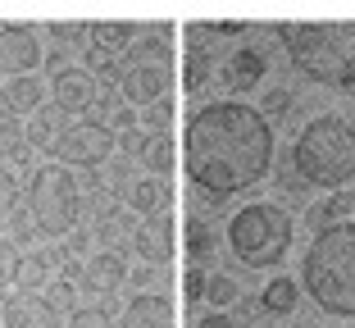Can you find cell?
I'll use <instances>...</instances> for the list:
<instances>
[{
	"label": "cell",
	"mask_w": 355,
	"mask_h": 328,
	"mask_svg": "<svg viewBox=\"0 0 355 328\" xmlns=\"http://www.w3.org/2000/svg\"><path fill=\"white\" fill-rule=\"evenodd\" d=\"M42 101H46V83L37 74L10 78V83H5V92H0V105L10 110V114H37V110H42Z\"/></svg>",
	"instance_id": "18"
},
{
	"label": "cell",
	"mask_w": 355,
	"mask_h": 328,
	"mask_svg": "<svg viewBox=\"0 0 355 328\" xmlns=\"http://www.w3.org/2000/svg\"><path fill=\"white\" fill-rule=\"evenodd\" d=\"M264 110H269L273 119H287V114H292V92H287V87L269 92V96H264Z\"/></svg>",
	"instance_id": "35"
},
{
	"label": "cell",
	"mask_w": 355,
	"mask_h": 328,
	"mask_svg": "<svg viewBox=\"0 0 355 328\" xmlns=\"http://www.w3.org/2000/svg\"><path fill=\"white\" fill-rule=\"evenodd\" d=\"M42 60V37L32 23H0V74L28 78Z\"/></svg>",
	"instance_id": "9"
},
{
	"label": "cell",
	"mask_w": 355,
	"mask_h": 328,
	"mask_svg": "<svg viewBox=\"0 0 355 328\" xmlns=\"http://www.w3.org/2000/svg\"><path fill=\"white\" fill-rule=\"evenodd\" d=\"M14 274H19V246L0 237V292H5V283H10Z\"/></svg>",
	"instance_id": "34"
},
{
	"label": "cell",
	"mask_w": 355,
	"mask_h": 328,
	"mask_svg": "<svg viewBox=\"0 0 355 328\" xmlns=\"http://www.w3.org/2000/svg\"><path fill=\"white\" fill-rule=\"evenodd\" d=\"M114 150V132L101 123V119H73V123L60 128V137L51 141L46 155L64 169H101Z\"/></svg>",
	"instance_id": "8"
},
{
	"label": "cell",
	"mask_w": 355,
	"mask_h": 328,
	"mask_svg": "<svg viewBox=\"0 0 355 328\" xmlns=\"http://www.w3.org/2000/svg\"><path fill=\"white\" fill-rule=\"evenodd\" d=\"M114 83L123 92V101H132V105H159L168 96V83H173V46H168L164 23L141 28V37L119 55Z\"/></svg>",
	"instance_id": "5"
},
{
	"label": "cell",
	"mask_w": 355,
	"mask_h": 328,
	"mask_svg": "<svg viewBox=\"0 0 355 328\" xmlns=\"http://www.w3.org/2000/svg\"><path fill=\"white\" fill-rule=\"evenodd\" d=\"M346 214H355V196L351 191H328L319 205H310V223L319 228V233H324V228H337Z\"/></svg>",
	"instance_id": "22"
},
{
	"label": "cell",
	"mask_w": 355,
	"mask_h": 328,
	"mask_svg": "<svg viewBox=\"0 0 355 328\" xmlns=\"http://www.w3.org/2000/svg\"><path fill=\"white\" fill-rule=\"evenodd\" d=\"M173 141L164 137V132H150V146H146V155H141V164H146L150 173H155V178H164L168 169H173Z\"/></svg>",
	"instance_id": "28"
},
{
	"label": "cell",
	"mask_w": 355,
	"mask_h": 328,
	"mask_svg": "<svg viewBox=\"0 0 355 328\" xmlns=\"http://www.w3.org/2000/svg\"><path fill=\"white\" fill-rule=\"evenodd\" d=\"M132 37H141V28L137 23H87V51H96V55H110L114 51H128L132 46Z\"/></svg>",
	"instance_id": "17"
},
{
	"label": "cell",
	"mask_w": 355,
	"mask_h": 328,
	"mask_svg": "<svg viewBox=\"0 0 355 328\" xmlns=\"http://www.w3.org/2000/svg\"><path fill=\"white\" fill-rule=\"evenodd\" d=\"M64 242H69V251H73V255H87V246H92V237H87L83 228H73V233L64 237Z\"/></svg>",
	"instance_id": "38"
},
{
	"label": "cell",
	"mask_w": 355,
	"mask_h": 328,
	"mask_svg": "<svg viewBox=\"0 0 355 328\" xmlns=\"http://www.w3.org/2000/svg\"><path fill=\"white\" fill-rule=\"evenodd\" d=\"M260 306H264V315H292L296 310V283L287 274H278V278H269V287L260 292Z\"/></svg>",
	"instance_id": "23"
},
{
	"label": "cell",
	"mask_w": 355,
	"mask_h": 328,
	"mask_svg": "<svg viewBox=\"0 0 355 328\" xmlns=\"http://www.w3.org/2000/svg\"><path fill=\"white\" fill-rule=\"evenodd\" d=\"M128 283V265L119 251H92L83 265V292H92V297H105L110 301V292H119V287Z\"/></svg>",
	"instance_id": "15"
},
{
	"label": "cell",
	"mask_w": 355,
	"mask_h": 328,
	"mask_svg": "<svg viewBox=\"0 0 355 328\" xmlns=\"http://www.w3.org/2000/svg\"><path fill=\"white\" fill-rule=\"evenodd\" d=\"M69 328H110V310L105 306H78L69 315Z\"/></svg>",
	"instance_id": "32"
},
{
	"label": "cell",
	"mask_w": 355,
	"mask_h": 328,
	"mask_svg": "<svg viewBox=\"0 0 355 328\" xmlns=\"http://www.w3.org/2000/svg\"><path fill=\"white\" fill-rule=\"evenodd\" d=\"M182 283H187V301H191V306H200V301H205V269H187Z\"/></svg>",
	"instance_id": "36"
},
{
	"label": "cell",
	"mask_w": 355,
	"mask_h": 328,
	"mask_svg": "<svg viewBox=\"0 0 355 328\" xmlns=\"http://www.w3.org/2000/svg\"><path fill=\"white\" fill-rule=\"evenodd\" d=\"M260 78H264V55L255 46H237L219 69V83L228 92H251V87H260Z\"/></svg>",
	"instance_id": "16"
},
{
	"label": "cell",
	"mask_w": 355,
	"mask_h": 328,
	"mask_svg": "<svg viewBox=\"0 0 355 328\" xmlns=\"http://www.w3.org/2000/svg\"><path fill=\"white\" fill-rule=\"evenodd\" d=\"M159 269L164 265H150V260H137L132 269H128V283L137 287V292H150L155 297V283H159Z\"/></svg>",
	"instance_id": "30"
},
{
	"label": "cell",
	"mask_w": 355,
	"mask_h": 328,
	"mask_svg": "<svg viewBox=\"0 0 355 328\" xmlns=\"http://www.w3.org/2000/svg\"><path fill=\"white\" fill-rule=\"evenodd\" d=\"M292 214L273 201H251L241 205L237 214L228 219V246L241 265L251 269H273L292 246Z\"/></svg>",
	"instance_id": "6"
},
{
	"label": "cell",
	"mask_w": 355,
	"mask_h": 328,
	"mask_svg": "<svg viewBox=\"0 0 355 328\" xmlns=\"http://www.w3.org/2000/svg\"><path fill=\"white\" fill-rule=\"evenodd\" d=\"M28 150V132H23V119L10 114V110H0V164L5 159H19Z\"/></svg>",
	"instance_id": "24"
},
{
	"label": "cell",
	"mask_w": 355,
	"mask_h": 328,
	"mask_svg": "<svg viewBox=\"0 0 355 328\" xmlns=\"http://www.w3.org/2000/svg\"><path fill=\"white\" fill-rule=\"evenodd\" d=\"M28 210H32L37 233L69 237L73 228H83V210H87L83 182L73 178V169H64V164H42L28 182Z\"/></svg>",
	"instance_id": "7"
},
{
	"label": "cell",
	"mask_w": 355,
	"mask_h": 328,
	"mask_svg": "<svg viewBox=\"0 0 355 328\" xmlns=\"http://www.w3.org/2000/svg\"><path fill=\"white\" fill-rule=\"evenodd\" d=\"M273 187H278L282 196H305V187H310V182L296 173V164H287V159H282L278 169H273Z\"/></svg>",
	"instance_id": "29"
},
{
	"label": "cell",
	"mask_w": 355,
	"mask_h": 328,
	"mask_svg": "<svg viewBox=\"0 0 355 328\" xmlns=\"http://www.w3.org/2000/svg\"><path fill=\"white\" fill-rule=\"evenodd\" d=\"M168 201H173V191H168V182L155 178V173H132V178L119 187V205H123L128 214H141V219L159 214Z\"/></svg>",
	"instance_id": "11"
},
{
	"label": "cell",
	"mask_w": 355,
	"mask_h": 328,
	"mask_svg": "<svg viewBox=\"0 0 355 328\" xmlns=\"http://www.w3.org/2000/svg\"><path fill=\"white\" fill-rule=\"evenodd\" d=\"M0 310H5V328H64L60 310L42 292H14V297H5Z\"/></svg>",
	"instance_id": "12"
},
{
	"label": "cell",
	"mask_w": 355,
	"mask_h": 328,
	"mask_svg": "<svg viewBox=\"0 0 355 328\" xmlns=\"http://www.w3.org/2000/svg\"><path fill=\"white\" fill-rule=\"evenodd\" d=\"M32 237H37V223H32V210H28V205H14V210L5 214V242H14V246H28Z\"/></svg>",
	"instance_id": "27"
},
{
	"label": "cell",
	"mask_w": 355,
	"mask_h": 328,
	"mask_svg": "<svg viewBox=\"0 0 355 328\" xmlns=\"http://www.w3.org/2000/svg\"><path fill=\"white\" fill-rule=\"evenodd\" d=\"M69 123V114H64L60 105H42L37 114L23 123V132H28V146H37V150H51V141L60 137V128Z\"/></svg>",
	"instance_id": "21"
},
{
	"label": "cell",
	"mask_w": 355,
	"mask_h": 328,
	"mask_svg": "<svg viewBox=\"0 0 355 328\" xmlns=\"http://www.w3.org/2000/svg\"><path fill=\"white\" fill-rule=\"evenodd\" d=\"M292 164L310 187L342 191V182L355 178V128L342 114H324L305 123L292 146Z\"/></svg>",
	"instance_id": "4"
},
{
	"label": "cell",
	"mask_w": 355,
	"mask_h": 328,
	"mask_svg": "<svg viewBox=\"0 0 355 328\" xmlns=\"http://www.w3.org/2000/svg\"><path fill=\"white\" fill-rule=\"evenodd\" d=\"M46 32H51L60 46H83V42H87V37H83L87 23H46Z\"/></svg>",
	"instance_id": "33"
},
{
	"label": "cell",
	"mask_w": 355,
	"mask_h": 328,
	"mask_svg": "<svg viewBox=\"0 0 355 328\" xmlns=\"http://www.w3.org/2000/svg\"><path fill=\"white\" fill-rule=\"evenodd\" d=\"M241 301V287L232 274H205V306L209 310H228Z\"/></svg>",
	"instance_id": "26"
},
{
	"label": "cell",
	"mask_w": 355,
	"mask_h": 328,
	"mask_svg": "<svg viewBox=\"0 0 355 328\" xmlns=\"http://www.w3.org/2000/svg\"><path fill=\"white\" fill-rule=\"evenodd\" d=\"M200 328H237V319H232L228 310H205V315H200Z\"/></svg>",
	"instance_id": "37"
},
{
	"label": "cell",
	"mask_w": 355,
	"mask_h": 328,
	"mask_svg": "<svg viewBox=\"0 0 355 328\" xmlns=\"http://www.w3.org/2000/svg\"><path fill=\"white\" fill-rule=\"evenodd\" d=\"M292 64L314 83L346 87L355 74V23H278Z\"/></svg>",
	"instance_id": "3"
},
{
	"label": "cell",
	"mask_w": 355,
	"mask_h": 328,
	"mask_svg": "<svg viewBox=\"0 0 355 328\" xmlns=\"http://www.w3.org/2000/svg\"><path fill=\"white\" fill-rule=\"evenodd\" d=\"M123 246L137 255V260L164 265L168 260V228L159 223V214H150V219L132 214V219H128V233H123Z\"/></svg>",
	"instance_id": "14"
},
{
	"label": "cell",
	"mask_w": 355,
	"mask_h": 328,
	"mask_svg": "<svg viewBox=\"0 0 355 328\" xmlns=\"http://www.w3.org/2000/svg\"><path fill=\"white\" fill-rule=\"evenodd\" d=\"M51 96H55V105H60L64 114H83V110L96 105L101 83L87 74L83 64H69V69H60V74L51 78Z\"/></svg>",
	"instance_id": "10"
},
{
	"label": "cell",
	"mask_w": 355,
	"mask_h": 328,
	"mask_svg": "<svg viewBox=\"0 0 355 328\" xmlns=\"http://www.w3.org/2000/svg\"><path fill=\"white\" fill-rule=\"evenodd\" d=\"M119 328H173V310H168L164 297H137L128 301Z\"/></svg>",
	"instance_id": "20"
},
{
	"label": "cell",
	"mask_w": 355,
	"mask_h": 328,
	"mask_svg": "<svg viewBox=\"0 0 355 328\" xmlns=\"http://www.w3.org/2000/svg\"><path fill=\"white\" fill-rule=\"evenodd\" d=\"M60 265H64V251H28V255H19V274L14 278H19L23 292H42Z\"/></svg>",
	"instance_id": "19"
},
{
	"label": "cell",
	"mask_w": 355,
	"mask_h": 328,
	"mask_svg": "<svg viewBox=\"0 0 355 328\" xmlns=\"http://www.w3.org/2000/svg\"><path fill=\"white\" fill-rule=\"evenodd\" d=\"M19 205V173L10 169V164H0V219Z\"/></svg>",
	"instance_id": "31"
},
{
	"label": "cell",
	"mask_w": 355,
	"mask_h": 328,
	"mask_svg": "<svg viewBox=\"0 0 355 328\" xmlns=\"http://www.w3.org/2000/svg\"><path fill=\"white\" fill-rule=\"evenodd\" d=\"M209 23H196V28H187V55H182V87L187 92H200V87L214 78V46H209Z\"/></svg>",
	"instance_id": "13"
},
{
	"label": "cell",
	"mask_w": 355,
	"mask_h": 328,
	"mask_svg": "<svg viewBox=\"0 0 355 328\" xmlns=\"http://www.w3.org/2000/svg\"><path fill=\"white\" fill-rule=\"evenodd\" d=\"M305 292L328 315H355V223H337L314 233L305 251Z\"/></svg>",
	"instance_id": "2"
},
{
	"label": "cell",
	"mask_w": 355,
	"mask_h": 328,
	"mask_svg": "<svg viewBox=\"0 0 355 328\" xmlns=\"http://www.w3.org/2000/svg\"><path fill=\"white\" fill-rule=\"evenodd\" d=\"M182 164H187V178L214 205L255 187L273 164L269 119L241 101L200 105L182 128Z\"/></svg>",
	"instance_id": "1"
},
{
	"label": "cell",
	"mask_w": 355,
	"mask_h": 328,
	"mask_svg": "<svg viewBox=\"0 0 355 328\" xmlns=\"http://www.w3.org/2000/svg\"><path fill=\"white\" fill-rule=\"evenodd\" d=\"M214 246H219V237H214V228H209L200 214H191L187 219V255L196 260V265H205L209 255H214Z\"/></svg>",
	"instance_id": "25"
}]
</instances>
